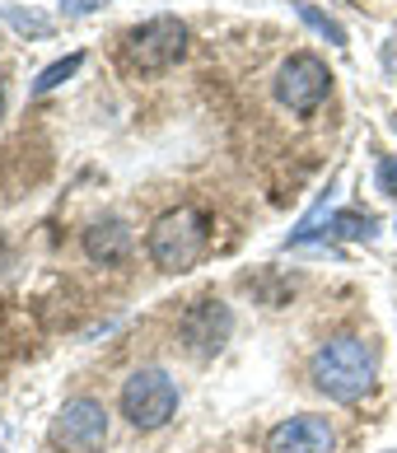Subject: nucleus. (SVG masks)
I'll use <instances>...</instances> for the list:
<instances>
[{
	"label": "nucleus",
	"mask_w": 397,
	"mask_h": 453,
	"mask_svg": "<svg viewBox=\"0 0 397 453\" xmlns=\"http://www.w3.org/2000/svg\"><path fill=\"white\" fill-rule=\"evenodd\" d=\"M206 243H210V220L196 206L164 211L150 229V257L159 272H187V266H196Z\"/></svg>",
	"instance_id": "2"
},
{
	"label": "nucleus",
	"mask_w": 397,
	"mask_h": 453,
	"mask_svg": "<svg viewBox=\"0 0 397 453\" xmlns=\"http://www.w3.org/2000/svg\"><path fill=\"white\" fill-rule=\"evenodd\" d=\"M378 192L397 196V159H384V164H378Z\"/></svg>",
	"instance_id": "14"
},
{
	"label": "nucleus",
	"mask_w": 397,
	"mask_h": 453,
	"mask_svg": "<svg viewBox=\"0 0 397 453\" xmlns=\"http://www.w3.org/2000/svg\"><path fill=\"white\" fill-rule=\"evenodd\" d=\"M178 411V383L164 369H136L122 383V416L136 430H159Z\"/></svg>",
	"instance_id": "4"
},
{
	"label": "nucleus",
	"mask_w": 397,
	"mask_h": 453,
	"mask_svg": "<svg viewBox=\"0 0 397 453\" xmlns=\"http://www.w3.org/2000/svg\"><path fill=\"white\" fill-rule=\"evenodd\" d=\"M294 10H300V19H304L309 28H318L323 38H332L337 47H346V33H341V24H332V19H327V14H318V10L309 5V0H300V5H294Z\"/></svg>",
	"instance_id": "12"
},
{
	"label": "nucleus",
	"mask_w": 397,
	"mask_h": 453,
	"mask_svg": "<svg viewBox=\"0 0 397 453\" xmlns=\"http://www.w3.org/2000/svg\"><path fill=\"white\" fill-rule=\"evenodd\" d=\"M65 14H94L98 10V0H61Z\"/></svg>",
	"instance_id": "15"
},
{
	"label": "nucleus",
	"mask_w": 397,
	"mask_h": 453,
	"mask_svg": "<svg viewBox=\"0 0 397 453\" xmlns=\"http://www.w3.org/2000/svg\"><path fill=\"white\" fill-rule=\"evenodd\" d=\"M0 14H5V19H14V28H24V33H47V28H52L47 19H38V14H28V19H24L14 5H0Z\"/></svg>",
	"instance_id": "13"
},
{
	"label": "nucleus",
	"mask_w": 397,
	"mask_h": 453,
	"mask_svg": "<svg viewBox=\"0 0 397 453\" xmlns=\"http://www.w3.org/2000/svg\"><path fill=\"white\" fill-rule=\"evenodd\" d=\"M80 65H85V57H80V52L61 57V61H52V65H47V71H42L38 80H33V94H52L57 85H65V80H71V75L80 71Z\"/></svg>",
	"instance_id": "11"
},
{
	"label": "nucleus",
	"mask_w": 397,
	"mask_h": 453,
	"mask_svg": "<svg viewBox=\"0 0 397 453\" xmlns=\"http://www.w3.org/2000/svg\"><path fill=\"white\" fill-rule=\"evenodd\" d=\"M327 89H332V75H327V65L309 52L290 57L276 71V98H280V108H290V112H313L327 98Z\"/></svg>",
	"instance_id": "6"
},
{
	"label": "nucleus",
	"mask_w": 397,
	"mask_h": 453,
	"mask_svg": "<svg viewBox=\"0 0 397 453\" xmlns=\"http://www.w3.org/2000/svg\"><path fill=\"white\" fill-rule=\"evenodd\" d=\"M267 453H332V426L323 416H290L271 430Z\"/></svg>",
	"instance_id": "8"
},
{
	"label": "nucleus",
	"mask_w": 397,
	"mask_h": 453,
	"mask_svg": "<svg viewBox=\"0 0 397 453\" xmlns=\"http://www.w3.org/2000/svg\"><path fill=\"white\" fill-rule=\"evenodd\" d=\"M183 52H187V28L178 19H169V14L141 24V28H131L122 38V61L131 65V71H141V75L169 71V65L183 61Z\"/></svg>",
	"instance_id": "3"
},
{
	"label": "nucleus",
	"mask_w": 397,
	"mask_h": 453,
	"mask_svg": "<svg viewBox=\"0 0 397 453\" xmlns=\"http://www.w3.org/2000/svg\"><path fill=\"white\" fill-rule=\"evenodd\" d=\"M85 253H89V262H103V266L122 262V257L131 253V229H126V220H118V215L94 220V225L85 229Z\"/></svg>",
	"instance_id": "9"
},
{
	"label": "nucleus",
	"mask_w": 397,
	"mask_h": 453,
	"mask_svg": "<svg viewBox=\"0 0 397 453\" xmlns=\"http://www.w3.org/2000/svg\"><path fill=\"white\" fill-rule=\"evenodd\" d=\"M0 108H5V85H0Z\"/></svg>",
	"instance_id": "16"
},
{
	"label": "nucleus",
	"mask_w": 397,
	"mask_h": 453,
	"mask_svg": "<svg viewBox=\"0 0 397 453\" xmlns=\"http://www.w3.org/2000/svg\"><path fill=\"white\" fill-rule=\"evenodd\" d=\"M52 444L61 453H103L108 444V411L94 397H75L65 402L52 421Z\"/></svg>",
	"instance_id": "5"
},
{
	"label": "nucleus",
	"mask_w": 397,
	"mask_h": 453,
	"mask_svg": "<svg viewBox=\"0 0 397 453\" xmlns=\"http://www.w3.org/2000/svg\"><path fill=\"white\" fill-rule=\"evenodd\" d=\"M229 337V309L220 299H196L183 313V342L192 356H215Z\"/></svg>",
	"instance_id": "7"
},
{
	"label": "nucleus",
	"mask_w": 397,
	"mask_h": 453,
	"mask_svg": "<svg viewBox=\"0 0 397 453\" xmlns=\"http://www.w3.org/2000/svg\"><path fill=\"white\" fill-rule=\"evenodd\" d=\"M309 374L327 397L355 402V397H365L374 388V374H378L374 346L360 342V337H332V342H323L318 350H313Z\"/></svg>",
	"instance_id": "1"
},
{
	"label": "nucleus",
	"mask_w": 397,
	"mask_h": 453,
	"mask_svg": "<svg viewBox=\"0 0 397 453\" xmlns=\"http://www.w3.org/2000/svg\"><path fill=\"white\" fill-rule=\"evenodd\" d=\"M327 234L337 239H374V215H360V211H341L327 220Z\"/></svg>",
	"instance_id": "10"
}]
</instances>
